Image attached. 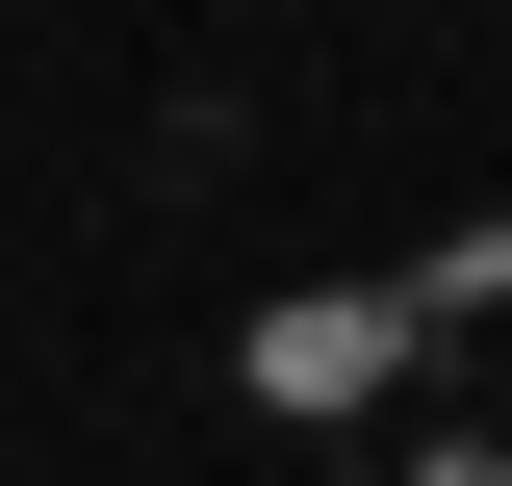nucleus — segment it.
Segmentation results:
<instances>
[{"label": "nucleus", "mask_w": 512, "mask_h": 486, "mask_svg": "<svg viewBox=\"0 0 512 486\" xmlns=\"http://www.w3.org/2000/svg\"><path fill=\"white\" fill-rule=\"evenodd\" d=\"M384 333H410V307H282V333H256V384H282V410H333V384H384Z\"/></svg>", "instance_id": "obj_1"}]
</instances>
